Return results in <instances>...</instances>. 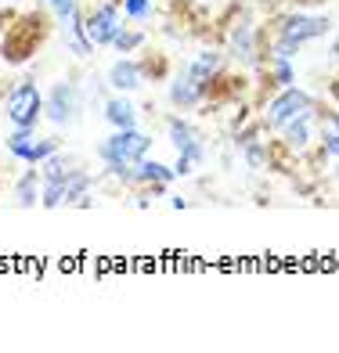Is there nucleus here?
<instances>
[{
	"label": "nucleus",
	"instance_id": "obj_1",
	"mask_svg": "<svg viewBox=\"0 0 339 353\" xmlns=\"http://www.w3.org/2000/svg\"><path fill=\"white\" fill-rule=\"evenodd\" d=\"M332 26L336 19L321 11H307V8L278 11L267 22V58H296L307 43L329 37Z\"/></svg>",
	"mask_w": 339,
	"mask_h": 353
},
{
	"label": "nucleus",
	"instance_id": "obj_2",
	"mask_svg": "<svg viewBox=\"0 0 339 353\" xmlns=\"http://www.w3.org/2000/svg\"><path fill=\"white\" fill-rule=\"evenodd\" d=\"M224 51L238 69L260 72L267 65V26L256 22L253 14H242L238 22L224 26Z\"/></svg>",
	"mask_w": 339,
	"mask_h": 353
},
{
	"label": "nucleus",
	"instance_id": "obj_3",
	"mask_svg": "<svg viewBox=\"0 0 339 353\" xmlns=\"http://www.w3.org/2000/svg\"><path fill=\"white\" fill-rule=\"evenodd\" d=\"M318 108V98L311 90H303V87H282V90H271L264 105H260V123H264V130L274 137V134H282L293 119H300L303 112H311Z\"/></svg>",
	"mask_w": 339,
	"mask_h": 353
},
{
	"label": "nucleus",
	"instance_id": "obj_4",
	"mask_svg": "<svg viewBox=\"0 0 339 353\" xmlns=\"http://www.w3.org/2000/svg\"><path fill=\"white\" fill-rule=\"evenodd\" d=\"M84 108H87V94H84L79 79H58L43 94V119L51 126H58V130L76 126L79 116H84Z\"/></svg>",
	"mask_w": 339,
	"mask_h": 353
},
{
	"label": "nucleus",
	"instance_id": "obj_5",
	"mask_svg": "<svg viewBox=\"0 0 339 353\" xmlns=\"http://www.w3.org/2000/svg\"><path fill=\"white\" fill-rule=\"evenodd\" d=\"M152 144H155V137L144 134L141 126H134V130H112L108 137L94 144V152H98L101 166H134L152 155Z\"/></svg>",
	"mask_w": 339,
	"mask_h": 353
},
{
	"label": "nucleus",
	"instance_id": "obj_6",
	"mask_svg": "<svg viewBox=\"0 0 339 353\" xmlns=\"http://www.w3.org/2000/svg\"><path fill=\"white\" fill-rule=\"evenodd\" d=\"M0 105H4V116L11 126H40V119H43V90L29 76L8 83V94Z\"/></svg>",
	"mask_w": 339,
	"mask_h": 353
},
{
	"label": "nucleus",
	"instance_id": "obj_7",
	"mask_svg": "<svg viewBox=\"0 0 339 353\" xmlns=\"http://www.w3.org/2000/svg\"><path fill=\"white\" fill-rule=\"evenodd\" d=\"M84 19H87V33H90L94 43H98V51H101V47L116 43L119 29L126 26L119 0H94V4L84 11Z\"/></svg>",
	"mask_w": 339,
	"mask_h": 353
},
{
	"label": "nucleus",
	"instance_id": "obj_8",
	"mask_svg": "<svg viewBox=\"0 0 339 353\" xmlns=\"http://www.w3.org/2000/svg\"><path fill=\"white\" fill-rule=\"evenodd\" d=\"M228 65H231V58L224 47H199L191 58L181 61V72H188L195 83H206L209 90H213V83L220 76H228Z\"/></svg>",
	"mask_w": 339,
	"mask_h": 353
},
{
	"label": "nucleus",
	"instance_id": "obj_9",
	"mask_svg": "<svg viewBox=\"0 0 339 353\" xmlns=\"http://www.w3.org/2000/svg\"><path fill=\"white\" fill-rule=\"evenodd\" d=\"M166 101H170L177 112L206 108V105H209V87H206V83H195L188 72L177 69V72L166 79Z\"/></svg>",
	"mask_w": 339,
	"mask_h": 353
},
{
	"label": "nucleus",
	"instance_id": "obj_10",
	"mask_svg": "<svg viewBox=\"0 0 339 353\" xmlns=\"http://www.w3.org/2000/svg\"><path fill=\"white\" fill-rule=\"evenodd\" d=\"M101 119L112 126V130H134L141 123V108L134 101V94H116L112 90V98H105L101 105Z\"/></svg>",
	"mask_w": 339,
	"mask_h": 353
},
{
	"label": "nucleus",
	"instance_id": "obj_11",
	"mask_svg": "<svg viewBox=\"0 0 339 353\" xmlns=\"http://www.w3.org/2000/svg\"><path fill=\"white\" fill-rule=\"evenodd\" d=\"M58 29H61V40H66V47H69V54L72 58H90L94 51H98V43L90 40V33H87V19H84V4H79L66 22H58Z\"/></svg>",
	"mask_w": 339,
	"mask_h": 353
},
{
	"label": "nucleus",
	"instance_id": "obj_12",
	"mask_svg": "<svg viewBox=\"0 0 339 353\" xmlns=\"http://www.w3.org/2000/svg\"><path fill=\"white\" fill-rule=\"evenodd\" d=\"M105 79H108V87L116 94H137L144 83H148V79H144V69H141V58H130V54L112 61Z\"/></svg>",
	"mask_w": 339,
	"mask_h": 353
},
{
	"label": "nucleus",
	"instance_id": "obj_13",
	"mask_svg": "<svg viewBox=\"0 0 339 353\" xmlns=\"http://www.w3.org/2000/svg\"><path fill=\"white\" fill-rule=\"evenodd\" d=\"M37 144H40L37 126H11L4 148H8L11 159H19L22 166H37Z\"/></svg>",
	"mask_w": 339,
	"mask_h": 353
},
{
	"label": "nucleus",
	"instance_id": "obj_14",
	"mask_svg": "<svg viewBox=\"0 0 339 353\" xmlns=\"http://www.w3.org/2000/svg\"><path fill=\"white\" fill-rule=\"evenodd\" d=\"M43 195V170L40 166H26L14 181V205L19 210H37Z\"/></svg>",
	"mask_w": 339,
	"mask_h": 353
},
{
	"label": "nucleus",
	"instance_id": "obj_15",
	"mask_svg": "<svg viewBox=\"0 0 339 353\" xmlns=\"http://www.w3.org/2000/svg\"><path fill=\"white\" fill-rule=\"evenodd\" d=\"M264 79V90H282V87H293L296 83V58H267V65L260 69Z\"/></svg>",
	"mask_w": 339,
	"mask_h": 353
},
{
	"label": "nucleus",
	"instance_id": "obj_16",
	"mask_svg": "<svg viewBox=\"0 0 339 353\" xmlns=\"http://www.w3.org/2000/svg\"><path fill=\"white\" fill-rule=\"evenodd\" d=\"M163 130H166V141L173 144V152H184L195 141H202V130L188 116H166L163 119Z\"/></svg>",
	"mask_w": 339,
	"mask_h": 353
},
{
	"label": "nucleus",
	"instance_id": "obj_17",
	"mask_svg": "<svg viewBox=\"0 0 339 353\" xmlns=\"http://www.w3.org/2000/svg\"><path fill=\"white\" fill-rule=\"evenodd\" d=\"M79 166H84V163H79V159H76L72 152L61 148V152H55L51 159H47V163H43L40 170H43V181H69V176H72Z\"/></svg>",
	"mask_w": 339,
	"mask_h": 353
},
{
	"label": "nucleus",
	"instance_id": "obj_18",
	"mask_svg": "<svg viewBox=\"0 0 339 353\" xmlns=\"http://www.w3.org/2000/svg\"><path fill=\"white\" fill-rule=\"evenodd\" d=\"M94 184H98V176H94L87 166H79L69 181H66V205H72V210H76V202L84 199V195H90Z\"/></svg>",
	"mask_w": 339,
	"mask_h": 353
},
{
	"label": "nucleus",
	"instance_id": "obj_19",
	"mask_svg": "<svg viewBox=\"0 0 339 353\" xmlns=\"http://www.w3.org/2000/svg\"><path fill=\"white\" fill-rule=\"evenodd\" d=\"M206 163V141H195L191 148H184V152H177V159H173V170H177V181L181 176H191L199 166Z\"/></svg>",
	"mask_w": 339,
	"mask_h": 353
},
{
	"label": "nucleus",
	"instance_id": "obj_20",
	"mask_svg": "<svg viewBox=\"0 0 339 353\" xmlns=\"http://www.w3.org/2000/svg\"><path fill=\"white\" fill-rule=\"evenodd\" d=\"M144 43H148L144 29H137V26H123V29H119V37H116V43H112V51H116V54H137V51H144Z\"/></svg>",
	"mask_w": 339,
	"mask_h": 353
},
{
	"label": "nucleus",
	"instance_id": "obj_21",
	"mask_svg": "<svg viewBox=\"0 0 339 353\" xmlns=\"http://www.w3.org/2000/svg\"><path fill=\"white\" fill-rule=\"evenodd\" d=\"M119 8H123V19L126 22H148L152 14H155V4L152 0H119Z\"/></svg>",
	"mask_w": 339,
	"mask_h": 353
},
{
	"label": "nucleus",
	"instance_id": "obj_22",
	"mask_svg": "<svg viewBox=\"0 0 339 353\" xmlns=\"http://www.w3.org/2000/svg\"><path fill=\"white\" fill-rule=\"evenodd\" d=\"M141 69H144V79H148V83H155V79H163V76L170 72V61L148 51V54H141Z\"/></svg>",
	"mask_w": 339,
	"mask_h": 353
},
{
	"label": "nucleus",
	"instance_id": "obj_23",
	"mask_svg": "<svg viewBox=\"0 0 339 353\" xmlns=\"http://www.w3.org/2000/svg\"><path fill=\"white\" fill-rule=\"evenodd\" d=\"M318 152L329 159V166L339 159V134L336 130H325V126H321V134H318Z\"/></svg>",
	"mask_w": 339,
	"mask_h": 353
},
{
	"label": "nucleus",
	"instance_id": "obj_24",
	"mask_svg": "<svg viewBox=\"0 0 339 353\" xmlns=\"http://www.w3.org/2000/svg\"><path fill=\"white\" fill-rule=\"evenodd\" d=\"M43 8H47V14H51L55 22H66L69 14L79 8V0H43Z\"/></svg>",
	"mask_w": 339,
	"mask_h": 353
},
{
	"label": "nucleus",
	"instance_id": "obj_25",
	"mask_svg": "<svg viewBox=\"0 0 339 353\" xmlns=\"http://www.w3.org/2000/svg\"><path fill=\"white\" fill-rule=\"evenodd\" d=\"M318 123L339 134V105H318Z\"/></svg>",
	"mask_w": 339,
	"mask_h": 353
},
{
	"label": "nucleus",
	"instance_id": "obj_26",
	"mask_svg": "<svg viewBox=\"0 0 339 353\" xmlns=\"http://www.w3.org/2000/svg\"><path fill=\"white\" fill-rule=\"evenodd\" d=\"M318 4H325V0H289V8H307V11H314Z\"/></svg>",
	"mask_w": 339,
	"mask_h": 353
},
{
	"label": "nucleus",
	"instance_id": "obj_27",
	"mask_svg": "<svg viewBox=\"0 0 339 353\" xmlns=\"http://www.w3.org/2000/svg\"><path fill=\"white\" fill-rule=\"evenodd\" d=\"M329 61H332V65H339V29H336V37H332V47H329Z\"/></svg>",
	"mask_w": 339,
	"mask_h": 353
},
{
	"label": "nucleus",
	"instance_id": "obj_28",
	"mask_svg": "<svg viewBox=\"0 0 339 353\" xmlns=\"http://www.w3.org/2000/svg\"><path fill=\"white\" fill-rule=\"evenodd\" d=\"M170 205L173 210H188V199L184 195H170Z\"/></svg>",
	"mask_w": 339,
	"mask_h": 353
},
{
	"label": "nucleus",
	"instance_id": "obj_29",
	"mask_svg": "<svg viewBox=\"0 0 339 353\" xmlns=\"http://www.w3.org/2000/svg\"><path fill=\"white\" fill-rule=\"evenodd\" d=\"M329 94H332V101H339V79H332V83H329Z\"/></svg>",
	"mask_w": 339,
	"mask_h": 353
},
{
	"label": "nucleus",
	"instance_id": "obj_30",
	"mask_svg": "<svg viewBox=\"0 0 339 353\" xmlns=\"http://www.w3.org/2000/svg\"><path fill=\"white\" fill-rule=\"evenodd\" d=\"M329 176H332V181H339V159H336V163L329 166Z\"/></svg>",
	"mask_w": 339,
	"mask_h": 353
},
{
	"label": "nucleus",
	"instance_id": "obj_31",
	"mask_svg": "<svg viewBox=\"0 0 339 353\" xmlns=\"http://www.w3.org/2000/svg\"><path fill=\"white\" fill-rule=\"evenodd\" d=\"M0 51H4V29H0Z\"/></svg>",
	"mask_w": 339,
	"mask_h": 353
},
{
	"label": "nucleus",
	"instance_id": "obj_32",
	"mask_svg": "<svg viewBox=\"0 0 339 353\" xmlns=\"http://www.w3.org/2000/svg\"><path fill=\"white\" fill-rule=\"evenodd\" d=\"M0 4H8V8H11V4H19V0H0Z\"/></svg>",
	"mask_w": 339,
	"mask_h": 353
},
{
	"label": "nucleus",
	"instance_id": "obj_33",
	"mask_svg": "<svg viewBox=\"0 0 339 353\" xmlns=\"http://www.w3.org/2000/svg\"><path fill=\"white\" fill-rule=\"evenodd\" d=\"M0 188H4V176H0Z\"/></svg>",
	"mask_w": 339,
	"mask_h": 353
},
{
	"label": "nucleus",
	"instance_id": "obj_34",
	"mask_svg": "<svg viewBox=\"0 0 339 353\" xmlns=\"http://www.w3.org/2000/svg\"><path fill=\"white\" fill-rule=\"evenodd\" d=\"M0 61H4V58H0Z\"/></svg>",
	"mask_w": 339,
	"mask_h": 353
}]
</instances>
